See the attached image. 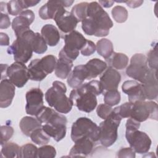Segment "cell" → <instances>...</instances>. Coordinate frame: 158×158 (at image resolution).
<instances>
[{"instance_id":"9c48e42d","label":"cell","mask_w":158,"mask_h":158,"mask_svg":"<svg viewBox=\"0 0 158 158\" xmlns=\"http://www.w3.org/2000/svg\"><path fill=\"white\" fill-rule=\"evenodd\" d=\"M151 69L149 67L146 57L140 53L134 54L131 59L130 65L127 67L126 74L128 77L143 83Z\"/></svg>"},{"instance_id":"44dd1931","label":"cell","mask_w":158,"mask_h":158,"mask_svg":"<svg viewBox=\"0 0 158 158\" xmlns=\"http://www.w3.org/2000/svg\"><path fill=\"white\" fill-rule=\"evenodd\" d=\"M74 143L75 144L69 152V157H87L91 153L94 143L90 139L86 138L79 139Z\"/></svg>"},{"instance_id":"52a82bcc","label":"cell","mask_w":158,"mask_h":158,"mask_svg":"<svg viewBox=\"0 0 158 158\" xmlns=\"http://www.w3.org/2000/svg\"><path fill=\"white\" fill-rule=\"evenodd\" d=\"M122 118L112 110V114L99 125V141L104 147H110L117 140L118 128Z\"/></svg>"},{"instance_id":"f1b7e54d","label":"cell","mask_w":158,"mask_h":158,"mask_svg":"<svg viewBox=\"0 0 158 158\" xmlns=\"http://www.w3.org/2000/svg\"><path fill=\"white\" fill-rule=\"evenodd\" d=\"M98 53L105 59L109 58L114 52L112 43L107 38H102L96 43Z\"/></svg>"},{"instance_id":"8fae6325","label":"cell","mask_w":158,"mask_h":158,"mask_svg":"<svg viewBox=\"0 0 158 158\" xmlns=\"http://www.w3.org/2000/svg\"><path fill=\"white\" fill-rule=\"evenodd\" d=\"M125 138L130 148L138 154H146L151 148V138L145 132L138 129L126 128Z\"/></svg>"},{"instance_id":"836d02e7","label":"cell","mask_w":158,"mask_h":158,"mask_svg":"<svg viewBox=\"0 0 158 158\" xmlns=\"http://www.w3.org/2000/svg\"><path fill=\"white\" fill-rule=\"evenodd\" d=\"M57 60L56 57L53 55H47L40 59L41 65L48 75L55 70Z\"/></svg>"},{"instance_id":"603a6c76","label":"cell","mask_w":158,"mask_h":158,"mask_svg":"<svg viewBox=\"0 0 158 158\" xmlns=\"http://www.w3.org/2000/svg\"><path fill=\"white\" fill-rule=\"evenodd\" d=\"M41 35L49 46H55L60 41V34L58 29L52 24L44 25L41 30Z\"/></svg>"},{"instance_id":"5b68a950","label":"cell","mask_w":158,"mask_h":158,"mask_svg":"<svg viewBox=\"0 0 158 158\" xmlns=\"http://www.w3.org/2000/svg\"><path fill=\"white\" fill-rule=\"evenodd\" d=\"M35 32L29 30L24 32L9 46L7 52L9 54H13L15 62L27 63L31 57L33 48L31 40Z\"/></svg>"},{"instance_id":"83f0119b","label":"cell","mask_w":158,"mask_h":158,"mask_svg":"<svg viewBox=\"0 0 158 158\" xmlns=\"http://www.w3.org/2000/svg\"><path fill=\"white\" fill-rule=\"evenodd\" d=\"M106 62L109 67L117 70H122L127 66L128 57L123 53L113 52L111 56L106 59Z\"/></svg>"},{"instance_id":"6da1fadb","label":"cell","mask_w":158,"mask_h":158,"mask_svg":"<svg viewBox=\"0 0 158 158\" xmlns=\"http://www.w3.org/2000/svg\"><path fill=\"white\" fill-rule=\"evenodd\" d=\"M113 27V22L102 7L96 1L89 3L86 18L81 22V28L86 35L97 37L106 36Z\"/></svg>"},{"instance_id":"74e56055","label":"cell","mask_w":158,"mask_h":158,"mask_svg":"<svg viewBox=\"0 0 158 158\" xmlns=\"http://www.w3.org/2000/svg\"><path fill=\"white\" fill-rule=\"evenodd\" d=\"M23 9L22 0H12L7 3V11L11 15H19Z\"/></svg>"},{"instance_id":"d6a6232c","label":"cell","mask_w":158,"mask_h":158,"mask_svg":"<svg viewBox=\"0 0 158 158\" xmlns=\"http://www.w3.org/2000/svg\"><path fill=\"white\" fill-rule=\"evenodd\" d=\"M89 3L86 2H82L75 5L71 10V13L77 19L78 22H82L86 18L87 8Z\"/></svg>"},{"instance_id":"60d3db41","label":"cell","mask_w":158,"mask_h":158,"mask_svg":"<svg viewBox=\"0 0 158 158\" xmlns=\"http://www.w3.org/2000/svg\"><path fill=\"white\" fill-rule=\"evenodd\" d=\"M147 60L149 67L151 69L157 70V43L155 44L154 46H153L152 49H151L148 54Z\"/></svg>"},{"instance_id":"7c38bea8","label":"cell","mask_w":158,"mask_h":158,"mask_svg":"<svg viewBox=\"0 0 158 158\" xmlns=\"http://www.w3.org/2000/svg\"><path fill=\"white\" fill-rule=\"evenodd\" d=\"M9 80L17 88H22L29 80L28 68L24 63L15 62L8 67L6 72Z\"/></svg>"},{"instance_id":"bcb514c9","label":"cell","mask_w":158,"mask_h":158,"mask_svg":"<svg viewBox=\"0 0 158 158\" xmlns=\"http://www.w3.org/2000/svg\"><path fill=\"white\" fill-rule=\"evenodd\" d=\"M10 25V21L8 15L6 13L1 12L0 17V28L6 29Z\"/></svg>"},{"instance_id":"f35d334b","label":"cell","mask_w":158,"mask_h":158,"mask_svg":"<svg viewBox=\"0 0 158 158\" xmlns=\"http://www.w3.org/2000/svg\"><path fill=\"white\" fill-rule=\"evenodd\" d=\"M56 156V150L51 145H43L38 149L37 157L54 158Z\"/></svg>"},{"instance_id":"4fadbf2b","label":"cell","mask_w":158,"mask_h":158,"mask_svg":"<svg viewBox=\"0 0 158 158\" xmlns=\"http://www.w3.org/2000/svg\"><path fill=\"white\" fill-rule=\"evenodd\" d=\"M44 94L38 88L30 89L26 93V113L30 115H36L44 106Z\"/></svg>"},{"instance_id":"ffe728a7","label":"cell","mask_w":158,"mask_h":158,"mask_svg":"<svg viewBox=\"0 0 158 158\" xmlns=\"http://www.w3.org/2000/svg\"><path fill=\"white\" fill-rule=\"evenodd\" d=\"M142 85V89L146 99H156L158 95V84L157 80V70L151 71Z\"/></svg>"},{"instance_id":"484cf974","label":"cell","mask_w":158,"mask_h":158,"mask_svg":"<svg viewBox=\"0 0 158 158\" xmlns=\"http://www.w3.org/2000/svg\"><path fill=\"white\" fill-rule=\"evenodd\" d=\"M28 73L29 79L36 81H42L48 75L43 70L39 59L32 60L30 62L28 67Z\"/></svg>"},{"instance_id":"f907efd6","label":"cell","mask_w":158,"mask_h":158,"mask_svg":"<svg viewBox=\"0 0 158 158\" xmlns=\"http://www.w3.org/2000/svg\"><path fill=\"white\" fill-rule=\"evenodd\" d=\"M98 3L101 6L106 7V8H108V7H110L114 4V1H99Z\"/></svg>"},{"instance_id":"681fc988","label":"cell","mask_w":158,"mask_h":158,"mask_svg":"<svg viewBox=\"0 0 158 158\" xmlns=\"http://www.w3.org/2000/svg\"><path fill=\"white\" fill-rule=\"evenodd\" d=\"M127 5L131 8H136L139 7L143 3V1H125Z\"/></svg>"},{"instance_id":"4316f807","label":"cell","mask_w":158,"mask_h":158,"mask_svg":"<svg viewBox=\"0 0 158 158\" xmlns=\"http://www.w3.org/2000/svg\"><path fill=\"white\" fill-rule=\"evenodd\" d=\"M21 131L27 136H30L35 129L42 127V123L36 118L30 116L23 117L19 123Z\"/></svg>"},{"instance_id":"5bb4252c","label":"cell","mask_w":158,"mask_h":158,"mask_svg":"<svg viewBox=\"0 0 158 158\" xmlns=\"http://www.w3.org/2000/svg\"><path fill=\"white\" fill-rule=\"evenodd\" d=\"M53 20L59 29L64 33H69L75 30L78 23L74 15L70 12L66 10L64 7L57 10Z\"/></svg>"},{"instance_id":"7402d4cb","label":"cell","mask_w":158,"mask_h":158,"mask_svg":"<svg viewBox=\"0 0 158 158\" xmlns=\"http://www.w3.org/2000/svg\"><path fill=\"white\" fill-rule=\"evenodd\" d=\"M89 74L85 65H78L74 67L67 77L69 86L73 89L81 86L85 80H88Z\"/></svg>"},{"instance_id":"d6986e66","label":"cell","mask_w":158,"mask_h":158,"mask_svg":"<svg viewBox=\"0 0 158 158\" xmlns=\"http://www.w3.org/2000/svg\"><path fill=\"white\" fill-rule=\"evenodd\" d=\"M15 85L9 80H1L0 83V107L7 108L10 106L15 96Z\"/></svg>"},{"instance_id":"9a60e30c","label":"cell","mask_w":158,"mask_h":158,"mask_svg":"<svg viewBox=\"0 0 158 158\" xmlns=\"http://www.w3.org/2000/svg\"><path fill=\"white\" fill-rule=\"evenodd\" d=\"M35 14L31 10H24L12 22V28L16 37L22 35L24 32L30 30V26L35 20Z\"/></svg>"},{"instance_id":"8992f818","label":"cell","mask_w":158,"mask_h":158,"mask_svg":"<svg viewBox=\"0 0 158 158\" xmlns=\"http://www.w3.org/2000/svg\"><path fill=\"white\" fill-rule=\"evenodd\" d=\"M70 136L73 142L86 138L96 143L99 141V127L90 118L85 117H80L72 125Z\"/></svg>"},{"instance_id":"b9f144b4","label":"cell","mask_w":158,"mask_h":158,"mask_svg":"<svg viewBox=\"0 0 158 158\" xmlns=\"http://www.w3.org/2000/svg\"><path fill=\"white\" fill-rule=\"evenodd\" d=\"M14 134V128L12 127L6 125L1 127V145H3L10 139Z\"/></svg>"},{"instance_id":"3957f363","label":"cell","mask_w":158,"mask_h":158,"mask_svg":"<svg viewBox=\"0 0 158 158\" xmlns=\"http://www.w3.org/2000/svg\"><path fill=\"white\" fill-rule=\"evenodd\" d=\"M41 123L43 130L56 141L59 142L66 135L67 117L56 110L46 106L40 110L36 115Z\"/></svg>"},{"instance_id":"d4e9b609","label":"cell","mask_w":158,"mask_h":158,"mask_svg":"<svg viewBox=\"0 0 158 158\" xmlns=\"http://www.w3.org/2000/svg\"><path fill=\"white\" fill-rule=\"evenodd\" d=\"M85 65L89 74L88 80L96 78L98 75L102 74L107 67L106 62L98 58L89 60Z\"/></svg>"},{"instance_id":"4dcf8cb0","label":"cell","mask_w":158,"mask_h":158,"mask_svg":"<svg viewBox=\"0 0 158 158\" xmlns=\"http://www.w3.org/2000/svg\"><path fill=\"white\" fill-rule=\"evenodd\" d=\"M31 45L33 52L36 54H43L48 49L47 44L45 40L41 35L38 32L35 33L32 37Z\"/></svg>"},{"instance_id":"ac0fdd59","label":"cell","mask_w":158,"mask_h":158,"mask_svg":"<svg viewBox=\"0 0 158 158\" xmlns=\"http://www.w3.org/2000/svg\"><path fill=\"white\" fill-rule=\"evenodd\" d=\"M122 90L128 96L130 102L146 100L143 92L142 85L136 80H130L124 81L122 86Z\"/></svg>"},{"instance_id":"1f68e13d","label":"cell","mask_w":158,"mask_h":158,"mask_svg":"<svg viewBox=\"0 0 158 158\" xmlns=\"http://www.w3.org/2000/svg\"><path fill=\"white\" fill-rule=\"evenodd\" d=\"M31 141L38 145H45L50 141V136L43 130L42 127L35 129L30 136Z\"/></svg>"},{"instance_id":"30bf717a","label":"cell","mask_w":158,"mask_h":158,"mask_svg":"<svg viewBox=\"0 0 158 158\" xmlns=\"http://www.w3.org/2000/svg\"><path fill=\"white\" fill-rule=\"evenodd\" d=\"M157 104L151 101H138L131 102L130 117L143 122L148 118L157 120Z\"/></svg>"},{"instance_id":"7dc6e473","label":"cell","mask_w":158,"mask_h":158,"mask_svg":"<svg viewBox=\"0 0 158 158\" xmlns=\"http://www.w3.org/2000/svg\"><path fill=\"white\" fill-rule=\"evenodd\" d=\"M0 44L1 46L9 45V38L6 33L3 32L0 33Z\"/></svg>"},{"instance_id":"f546056e","label":"cell","mask_w":158,"mask_h":158,"mask_svg":"<svg viewBox=\"0 0 158 158\" xmlns=\"http://www.w3.org/2000/svg\"><path fill=\"white\" fill-rule=\"evenodd\" d=\"M1 157H19L20 147L13 142H7L1 146Z\"/></svg>"},{"instance_id":"c3c4849f","label":"cell","mask_w":158,"mask_h":158,"mask_svg":"<svg viewBox=\"0 0 158 158\" xmlns=\"http://www.w3.org/2000/svg\"><path fill=\"white\" fill-rule=\"evenodd\" d=\"M40 1H31V0H23L22 1L23 9H27L30 7L35 6L40 3Z\"/></svg>"},{"instance_id":"d590c367","label":"cell","mask_w":158,"mask_h":158,"mask_svg":"<svg viewBox=\"0 0 158 158\" xmlns=\"http://www.w3.org/2000/svg\"><path fill=\"white\" fill-rule=\"evenodd\" d=\"M120 93L117 89L106 91L104 94V103L110 106L117 105L120 102Z\"/></svg>"},{"instance_id":"e575fe53","label":"cell","mask_w":158,"mask_h":158,"mask_svg":"<svg viewBox=\"0 0 158 158\" xmlns=\"http://www.w3.org/2000/svg\"><path fill=\"white\" fill-rule=\"evenodd\" d=\"M38 148L31 143H27L22 146L20 148L19 157L20 158H35L37 157Z\"/></svg>"},{"instance_id":"277c9868","label":"cell","mask_w":158,"mask_h":158,"mask_svg":"<svg viewBox=\"0 0 158 158\" xmlns=\"http://www.w3.org/2000/svg\"><path fill=\"white\" fill-rule=\"evenodd\" d=\"M65 85L59 81H54L52 85L45 93V99L48 105L61 114H68L72 109L73 104L65 93Z\"/></svg>"},{"instance_id":"cb8c5ba5","label":"cell","mask_w":158,"mask_h":158,"mask_svg":"<svg viewBox=\"0 0 158 158\" xmlns=\"http://www.w3.org/2000/svg\"><path fill=\"white\" fill-rule=\"evenodd\" d=\"M73 67V61L64 56H59L57 60L55 75L60 79H65L68 77Z\"/></svg>"},{"instance_id":"f6af8a7d","label":"cell","mask_w":158,"mask_h":158,"mask_svg":"<svg viewBox=\"0 0 158 158\" xmlns=\"http://www.w3.org/2000/svg\"><path fill=\"white\" fill-rule=\"evenodd\" d=\"M135 152L131 148H123L120 149L117 152L116 157H135Z\"/></svg>"},{"instance_id":"ba28073f","label":"cell","mask_w":158,"mask_h":158,"mask_svg":"<svg viewBox=\"0 0 158 158\" xmlns=\"http://www.w3.org/2000/svg\"><path fill=\"white\" fill-rule=\"evenodd\" d=\"M65 45L59 53V56H64L73 61L79 55V51L84 46L86 39L80 32L73 30L63 36Z\"/></svg>"},{"instance_id":"e0dca14e","label":"cell","mask_w":158,"mask_h":158,"mask_svg":"<svg viewBox=\"0 0 158 158\" xmlns=\"http://www.w3.org/2000/svg\"><path fill=\"white\" fill-rule=\"evenodd\" d=\"M120 81V73L116 69L110 67H107L99 78L102 88L103 90L106 91L117 89Z\"/></svg>"},{"instance_id":"7bdbcfd3","label":"cell","mask_w":158,"mask_h":158,"mask_svg":"<svg viewBox=\"0 0 158 158\" xmlns=\"http://www.w3.org/2000/svg\"><path fill=\"white\" fill-rule=\"evenodd\" d=\"M112 110L113 109L112 106H110L106 104H100L97 107L96 113L98 117L103 120H105L112 114Z\"/></svg>"},{"instance_id":"ab89813d","label":"cell","mask_w":158,"mask_h":158,"mask_svg":"<svg viewBox=\"0 0 158 158\" xmlns=\"http://www.w3.org/2000/svg\"><path fill=\"white\" fill-rule=\"evenodd\" d=\"M131 102H127L113 109V112L122 119L123 118H129L130 116Z\"/></svg>"},{"instance_id":"ee69618b","label":"cell","mask_w":158,"mask_h":158,"mask_svg":"<svg viewBox=\"0 0 158 158\" xmlns=\"http://www.w3.org/2000/svg\"><path fill=\"white\" fill-rule=\"evenodd\" d=\"M96 50V47L95 44L93 41L87 40L85 44L80 50V53L84 56H89L93 54Z\"/></svg>"},{"instance_id":"7a4b0ae2","label":"cell","mask_w":158,"mask_h":158,"mask_svg":"<svg viewBox=\"0 0 158 158\" xmlns=\"http://www.w3.org/2000/svg\"><path fill=\"white\" fill-rule=\"evenodd\" d=\"M103 91L99 81L94 80L72 89L69 98L73 106H75L79 110L89 113L97 106L96 96L102 94Z\"/></svg>"},{"instance_id":"8d00e7d4","label":"cell","mask_w":158,"mask_h":158,"mask_svg":"<svg viewBox=\"0 0 158 158\" xmlns=\"http://www.w3.org/2000/svg\"><path fill=\"white\" fill-rule=\"evenodd\" d=\"M113 19L117 23H123L128 19V11L125 7L122 6H115L111 11Z\"/></svg>"},{"instance_id":"2e32d148","label":"cell","mask_w":158,"mask_h":158,"mask_svg":"<svg viewBox=\"0 0 158 158\" xmlns=\"http://www.w3.org/2000/svg\"><path fill=\"white\" fill-rule=\"evenodd\" d=\"M73 2V1H48L40 8L39 16L43 20L53 19L55 14L60 7H69Z\"/></svg>"}]
</instances>
